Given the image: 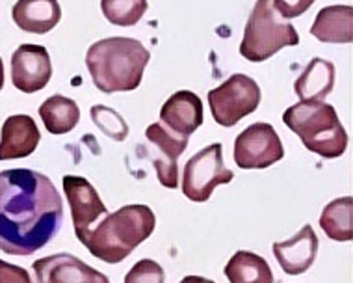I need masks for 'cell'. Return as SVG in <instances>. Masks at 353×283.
<instances>
[{"label":"cell","instance_id":"cell-26","mask_svg":"<svg viewBox=\"0 0 353 283\" xmlns=\"http://www.w3.org/2000/svg\"><path fill=\"white\" fill-rule=\"evenodd\" d=\"M0 283H34L26 269L0 259Z\"/></svg>","mask_w":353,"mask_h":283},{"label":"cell","instance_id":"cell-25","mask_svg":"<svg viewBox=\"0 0 353 283\" xmlns=\"http://www.w3.org/2000/svg\"><path fill=\"white\" fill-rule=\"evenodd\" d=\"M316 0H272L275 12L283 19H294L303 15Z\"/></svg>","mask_w":353,"mask_h":283},{"label":"cell","instance_id":"cell-28","mask_svg":"<svg viewBox=\"0 0 353 283\" xmlns=\"http://www.w3.org/2000/svg\"><path fill=\"white\" fill-rule=\"evenodd\" d=\"M4 80H6V75H4V62H2V58H0V92H2V88H4Z\"/></svg>","mask_w":353,"mask_h":283},{"label":"cell","instance_id":"cell-24","mask_svg":"<svg viewBox=\"0 0 353 283\" xmlns=\"http://www.w3.org/2000/svg\"><path fill=\"white\" fill-rule=\"evenodd\" d=\"M164 269L152 259L138 261L125 276V283H164Z\"/></svg>","mask_w":353,"mask_h":283},{"label":"cell","instance_id":"cell-2","mask_svg":"<svg viewBox=\"0 0 353 283\" xmlns=\"http://www.w3.org/2000/svg\"><path fill=\"white\" fill-rule=\"evenodd\" d=\"M151 52L132 37H106L85 52L93 84L103 93L132 92L141 84Z\"/></svg>","mask_w":353,"mask_h":283},{"label":"cell","instance_id":"cell-8","mask_svg":"<svg viewBox=\"0 0 353 283\" xmlns=\"http://www.w3.org/2000/svg\"><path fill=\"white\" fill-rule=\"evenodd\" d=\"M232 155L242 170H264L285 157V148L272 125L253 124L236 136Z\"/></svg>","mask_w":353,"mask_h":283},{"label":"cell","instance_id":"cell-16","mask_svg":"<svg viewBox=\"0 0 353 283\" xmlns=\"http://www.w3.org/2000/svg\"><path fill=\"white\" fill-rule=\"evenodd\" d=\"M13 23L28 34L54 30L61 19L58 0H17L12 10Z\"/></svg>","mask_w":353,"mask_h":283},{"label":"cell","instance_id":"cell-18","mask_svg":"<svg viewBox=\"0 0 353 283\" xmlns=\"http://www.w3.org/2000/svg\"><path fill=\"white\" fill-rule=\"evenodd\" d=\"M335 88V66L323 58H312L294 82L299 101H323Z\"/></svg>","mask_w":353,"mask_h":283},{"label":"cell","instance_id":"cell-12","mask_svg":"<svg viewBox=\"0 0 353 283\" xmlns=\"http://www.w3.org/2000/svg\"><path fill=\"white\" fill-rule=\"evenodd\" d=\"M32 269L37 283H110L103 272L65 252L37 259Z\"/></svg>","mask_w":353,"mask_h":283},{"label":"cell","instance_id":"cell-11","mask_svg":"<svg viewBox=\"0 0 353 283\" xmlns=\"http://www.w3.org/2000/svg\"><path fill=\"white\" fill-rule=\"evenodd\" d=\"M147 142L157 149L160 157L152 159L154 170L159 175V181L165 188H176L179 186V166L176 159L188 148L190 136H181L171 133L165 125L152 124L145 130Z\"/></svg>","mask_w":353,"mask_h":283},{"label":"cell","instance_id":"cell-6","mask_svg":"<svg viewBox=\"0 0 353 283\" xmlns=\"http://www.w3.org/2000/svg\"><path fill=\"white\" fill-rule=\"evenodd\" d=\"M262 99L261 86L248 75L234 73L208 92V106L214 121L221 127H234L242 117L259 108Z\"/></svg>","mask_w":353,"mask_h":283},{"label":"cell","instance_id":"cell-23","mask_svg":"<svg viewBox=\"0 0 353 283\" xmlns=\"http://www.w3.org/2000/svg\"><path fill=\"white\" fill-rule=\"evenodd\" d=\"M90 114H92L93 124L103 130V135H106L108 138L116 142L127 140L128 125L119 112L104 105H95L90 110Z\"/></svg>","mask_w":353,"mask_h":283},{"label":"cell","instance_id":"cell-10","mask_svg":"<svg viewBox=\"0 0 353 283\" xmlns=\"http://www.w3.org/2000/svg\"><path fill=\"white\" fill-rule=\"evenodd\" d=\"M61 183H63V192L71 207L74 233H77V239H80L85 231L92 229V224H95L101 216L108 215V209L99 197V192L85 177L63 175Z\"/></svg>","mask_w":353,"mask_h":283},{"label":"cell","instance_id":"cell-13","mask_svg":"<svg viewBox=\"0 0 353 283\" xmlns=\"http://www.w3.org/2000/svg\"><path fill=\"white\" fill-rule=\"evenodd\" d=\"M318 253V237L312 226H303L292 239L274 242V255L286 274L299 276L312 266Z\"/></svg>","mask_w":353,"mask_h":283},{"label":"cell","instance_id":"cell-15","mask_svg":"<svg viewBox=\"0 0 353 283\" xmlns=\"http://www.w3.org/2000/svg\"><path fill=\"white\" fill-rule=\"evenodd\" d=\"M162 125L171 133L181 136H190L203 125V103L194 92L173 93L160 110Z\"/></svg>","mask_w":353,"mask_h":283},{"label":"cell","instance_id":"cell-22","mask_svg":"<svg viewBox=\"0 0 353 283\" xmlns=\"http://www.w3.org/2000/svg\"><path fill=\"white\" fill-rule=\"evenodd\" d=\"M101 10L108 23L134 26L147 12V0H101Z\"/></svg>","mask_w":353,"mask_h":283},{"label":"cell","instance_id":"cell-19","mask_svg":"<svg viewBox=\"0 0 353 283\" xmlns=\"http://www.w3.org/2000/svg\"><path fill=\"white\" fill-rule=\"evenodd\" d=\"M229 283H274V272L266 259L248 250H238L223 269Z\"/></svg>","mask_w":353,"mask_h":283},{"label":"cell","instance_id":"cell-5","mask_svg":"<svg viewBox=\"0 0 353 283\" xmlns=\"http://www.w3.org/2000/svg\"><path fill=\"white\" fill-rule=\"evenodd\" d=\"M299 43L294 25L275 12L272 0H256L248 19L240 55L250 62H266L285 47Z\"/></svg>","mask_w":353,"mask_h":283},{"label":"cell","instance_id":"cell-4","mask_svg":"<svg viewBox=\"0 0 353 283\" xmlns=\"http://www.w3.org/2000/svg\"><path fill=\"white\" fill-rule=\"evenodd\" d=\"M283 121L312 153L323 159H336L346 153L347 133L331 105L322 101H299L286 108Z\"/></svg>","mask_w":353,"mask_h":283},{"label":"cell","instance_id":"cell-21","mask_svg":"<svg viewBox=\"0 0 353 283\" xmlns=\"http://www.w3.org/2000/svg\"><path fill=\"white\" fill-rule=\"evenodd\" d=\"M320 228L329 239L350 242L353 239V197H339L325 205L320 216Z\"/></svg>","mask_w":353,"mask_h":283},{"label":"cell","instance_id":"cell-17","mask_svg":"<svg viewBox=\"0 0 353 283\" xmlns=\"http://www.w3.org/2000/svg\"><path fill=\"white\" fill-rule=\"evenodd\" d=\"M311 36L322 43H352L353 8L327 6L318 12L311 26Z\"/></svg>","mask_w":353,"mask_h":283},{"label":"cell","instance_id":"cell-9","mask_svg":"<svg viewBox=\"0 0 353 283\" xmlns=\"http://www.w3.org/2000/svg\"><path fill=\"white\" fill-rule=\"evenodd\" d=\"M52 79V64L49 50L41 45L25 43L12 56L13 86L23 93H36Z\"/></svg>","mask_w":353,"mask_h":283},{"label":"cell","instance_id":"cell-7","mask_svg":"<svg viewBox=\"0 0 353 283\" xmlns=\"http://www.w3.org/2000/svg\"><path fill=\"white\" fill-rule=\"evenodd\" d=\"M234 173L223 164L221 144H212L186 162L183 173V194L192 202L203 204L212 196L218 185H229Z\"/></svg>","mask_w":353,"mask_h":283},{"label":"cell","instance_id":"cell-20","mask_svg":"<svg viewBox=\"0 0 353 283\" xmlns=\"http://www.w3.org/2000/svg\"><path fill=\"white\" fill-rule=\"evenodd\" d=\"M39 116L43 125L47 127L50 135H68L79 125L80 110L79 105L73 99L63 97V95H52L41 106H39Z\"/></svg>","mask_w":353,"mask_h":283},{"label":"cell","instance_id":"cell-1","mask_svg":"<svg viewBox=\"0 0 353 283\" xmlns=\"http://www.w3.org/2000/svg\"><path fill=\"white\" fill-rule=\"evenodd\" d=\"M63 202L47 175L15 168L0 172V250L32 255L60 231Z\"/></svg>","mask_w":353,"mask_h":283},{"label":"cell","instance_id":"cell-14","mask_svg":"<svg viewBox=\"0 0 353 283\" xmlns=\"http://www.w3.org/2000/svg\"><path fill=\"white\" fill-rule=\"evenodd\" d=\"M41 133L36 121L26 114L10 116L0 129V160L30 157L39 146Z\"/></svg>","mask_w":353,"mask_h":283},{"label":"cell","instance_id":"cell-27","mask_svg":"<svg viewBox=\"0 0 353 283\" xmlns=\"http://www.w3.org/2000/svg\"><path fill=\"white\" fill-rule=\"evenodd\" d=\"M181 283H216L212 280H207V277H201V276H186L181 280Z\"/></svg>","mask_w":353,"mask_h":283},{"label":"cell","instance_id":"cell-3","mask_svg":"<svg viewBox=\"0 0 353 283\" xmlns=\"http://www.w3.org/2000/svg\"><path fill=\"white\" fill-rule=\"evenodd\" d=\"M157 228V216L147 205H125L112 215H106L97 228L80 237L93 257L116 265L127 259Z\"/></svg>","mask_w":353,"mask_h":283}]
</instances>
